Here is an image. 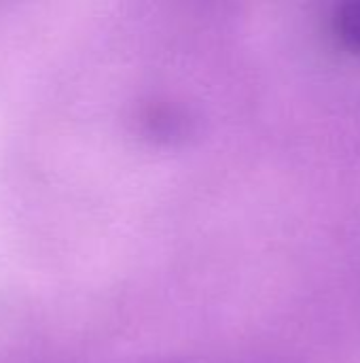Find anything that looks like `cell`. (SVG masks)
Masks as SVG:
<instances>
[{
	"mask_svg": "<svg viewBox=\"0 0 360 363\" xmlns=\"http://www.w3.org/2000/svg\"><path fill=\"white\" fill-rule=\"evenodd\" d=\"M335 30L348 49L360 51V0L342 4L335 15Z\"/></svg>",
	"mask_w": 360,
	"mask_h": 363,
	"instance_id": "6da1fadb",
	"label": "cell"
}]
</instances>
